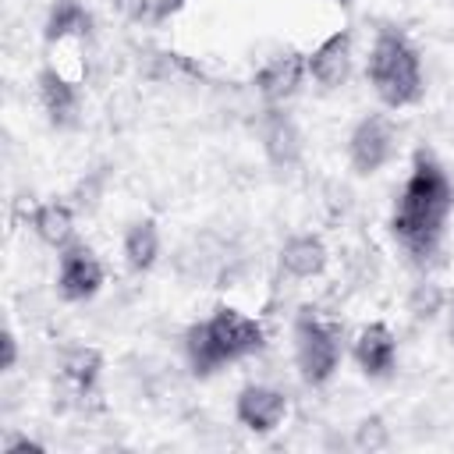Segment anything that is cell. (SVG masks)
Masks as SVG:
<instances>
[{
    "instance_id": "obj_17",
    "label": "cell",
    "mask_w": 454,
    "mask_h": 454,
    "mask_svg": "<svg viewBox=\"0 0 454 454\" xmlns=\"http://www.w3.org/2000/svg\"><path fill=\"white\" fill-rule=\"evenodd\" d=\"M181 344H184V358H188V369H192L199 380H206V376L220 372L223 365H231V358H227L223 344L216 340V333H213L209 319H199V323H192V326L184 330Z\"/></svg>"
},
{
    "instance_id": "obj_27",
    "label": "cell",
    "mask_w": 454,
    "mask_h": 454,
    "mask_svg": "<svg viewBox=\"0 0 454 454\" xmlns=\"http://www.w3.org/2000/svg\"><path fill=\"white\" fill-rule=\"evenodd\" d=\"M330 4H337V7H351L355 0H330Z\"/></svg>"
},
{
    "instance_id": "obj_19",
    "label": "cell",
    "mask_w": 454,
    "mask_h": 454,
    "mask_svg": "<svg viewBox=\"0 0 454 454\" xmlns=\"http://www.w3.org/2000/svg\"><path fill=\"white\" fill-rule=\"evenodd\" d=\"M447 294L450 291H443L436 280H419V284H411V291L404 298V309L415 323H433L436 316L447 312Z\"/></svg>"
},
{
    "instance_id": "obj_16",
    "label": "cell",
    "mask_w": 454,
    "mask_h": 454,
    "mask_svg": "<svg viewBox=\"0 0 454 454\" xmlns=\"http://www.w3.org/2000/svg\"><path fill=\"white\" fill-rule=\"evenodd\" d=\"M60 380L78 397H92L103 380V351L92 344H67L60 351Z\"/></svg>"
},
{
    "instance_id": "obj_22",
    "label": "cell",
    "mask_w": 454,
    "mask_h": 454,
    "mask_svg": "<svg viewBox=\"0 0 454 454\" xmlns=\"http://www.w3.org/2000/svg\"><path fill=\"white\" fill-rule=\"evenodd\" d=\"M43 454L46 450V443H39L35 436H28V433H18V429H11L4 440H0V454Z\"/></svg>"
},
{
    "instance_id": "obj_6",
    "label": "cell",
    "mask_w": 454,
    "mask_h": 454,
    "mask_svg": "<svg viewBox=\"0 0 454 454\" xmlns=\"http://www.w3.org/2000/svg\"><path fill=\"white\" fill-rule=\"evenodd\" d=\"M259 142L273 170H294L301 163V131L280 103H266L259 117Z\"/></svg>"
},
{
    "instance_id": "obj_7",
    "label": "cell",
    "mask_w": 454,
    "mask_h": 454,
    "mask_svg": "<svg viewBox=\"0 0 454 454\" xmlns=\"http://www.w3.org/2000/svg\"><path fill=\"white\" fill-rule=\"evenodd\" d=\"M209 326H213V333H216V340L223 344V351H227L231 362H241V358L255 355V351L266 344L262 323H259L255 316L241 312L238 305H227V301L209 312Z\"/></svg>"
},
{
    "instance_id": "obj_11",
    "label": "cell",
    "mask_w": 454,
    "mask_h": 454,
    "mask_svg": "<svg viewBox=\"0 0 454 454\" xmlns=\"http://www.w3.org/2000/svg\"><path fill=\"white\" fill-rule=\"evenodd\" d=\"M35 92H39V106L46 114V121L57 128V131H67L78 124V110H82V92L78 85L57 71V67H43L35 74Z\"/></svg>"
},
{
    "instance_id": "obj_3",
    "label": "cell",
    "mask_w": 454,
    "mask_h": 454,
    "mask_svg": "<svg viewBox=\"0 0 454 454\" xmlns=\"http://www.w3.org/2000/svg\"><path fill=\"white\" fill-rule=\"evenodd\" d=\"M294 365L305 387H326L340 369V323L323 319L312 309H301L291 326Z\"/></svg>"
},
{
    "instance_id": "obj_5",
    "label": "cell",
    "mask_w": 454,
    "mask_h": 454,
    "mask_svg": "<svg viewBox=\"0 0 454 454\" xmlns=\"http://www.w3.org/2000/svg\"><path fill=\"white\" fill-rule=\"evenodd\" d=\"M106 270L85 241H71L57 252V294L64 301H89L99 294Z\"/></svg>"
},
{
    "instance_id": "obj_21",
    "label": "cell",
    "mask_w": 454,
    "mask_h": 454,
    "mask_svg": "<svg viewBox=\"0 0 454 454\" xmlns=\"http://www.w3.org/2000/svg\"><path fill=\"white\" fill-rule=\"evenodd\" d=\"M103 184H106V174H103V170L85 174V177L74 184V192H71V206H74L78 213H92V209L99 206V199H103Z\"/></svg>"
},
{
    "instance_id": "obj_2",
    "label": "cell",
    "mask_w": 454,
    "mask_h": 454,
    "mask_svg": "<svg viewBox=\"0 0 454 454\" xmlns=\"http://www.w3.org/2000/svg\"><path fill=\"white\" fill-rule=\"evenodd\" d=\"M365 78L376 92V99L387 110H404L415 106L426 96V78H422V57L411 46V39L401 28H380L369 60H365Z\"/></svg>"
},
{
    "instance_id": "obj_10",
    "label": "cell",
    "mask_w": 454,
    "mask_h": 454,
    "mask_svg": "<svg viewBox=\"0 0 454 454\" xmlns=\"http://www.w3.org/2000/svg\"><path fill=\"white\" fill-rule=\"evenodd\" d=\"M351 46H355V32L344 25L337 32H330L312 53H309V78L319 89H340L351 78Z\"/></svg>"
},
{
    "instance_id": "obj_25",
    "label": "cell",
    "mask_w": 454,
    "mask_h": 454,
    "mask_svg": "<svg viewBox=\"0 0 454 454\" xmlns=\"http://www.w3.org/2000/svg\"><path fill=\"white\" fill-rule=\"evenodd\" d=\"M192 0H156V7H153V21H167L170 14H177V11H184Z\"/></svg>"
},
{
    "instance_id": "obj_4",
    "label": "cell",
    "mask_w": 454,
    "mask_h": 454,
    "mask_svg": "<svg viewBox=\"0 0 454 454\" xmlns=\"http://www.w3.org/2000/svg\"><path fill=\"white\" fill-rule=\"evenodd\" d=\"M397 156V128L387 114H365L348 135V167L358 177L380 174Z\"/></svg>"
},
{
    "instance_id": "obj_20",
    "label": "cell",
    "mask_w": 454,
    "mask_h": 454,
    "mask_svg": "<svg viewBox=\"0 0 454 454\" xmlns=\"http://www.w3.org/2000/svg\"><path fill=\"white\" fill-rule=\"evenodd\" d=\"M351 447L362 450V454H376V450H387L390 447V426L383 415H365L355 422L351 429Z\"/></svg>"
},
{
    "instance_id": "obj_8",
    "label": "cell",
    "mask_w": 454,
    "mask_h": 454,
    "mask_svg": "<svg viewBox=\"0 0 454 454\" xmlns=\"http://www.w3.org/2000/svg\"><path fill=\"white\" fill-rule=\"evenodd\" d=\"M234 419H238V426H245L248 433L266 436V433H273L277 426H284V419H287V397H284V390H277V387L248 383V387H241L238 397H234Z\"/></svg>"
},
{
    "instance_id": "obj_13",
    "label": "cell",
    "mask_w": 454,
    "mask_h": 454,
    "mask_svg": "<svg viewBox=\"0 0 454 454\" xmlns=\"http://www.w3.org/2000/svg\"><path fill=\"white\" fill-rule=\"evenodd\" d=\"M280 273L291 277V280H312V277H323L326 273V262H330V252H326V241L319 234H294L280 245Z\"/></svg>"
},
{
    "instance_id": "obj_24",
    "label": "cell",
    "mask_w": 454,
    "mask_h": 454,
    "mask_svg": "<svg viewBox=\"0 0 454 454\" xmlns=\"http://www.w3.org/2000/svg\"><path fill=\"white\" fill-rule=\"evenodd\" d=\"M0 348H4V355H0V369H4V372H14V365H18V333H14L11 326L4 330Z\"/></svg>"
},
{
    "instance_id": "obj_9",
    "label": "cell",
    "mask_w": 454,
    "mask_h": 454,
    "mask_svg": "<svg viewBox=\"0 0 454 454\" xmlns=\"http://www.w3.org/2000/svg\"><path fill=\"white\" fill-rule=\"evenodd\" d=\"M305 78H309V53L287 46V50H280L277 57H270V60L255 71L252 85H255V92H259L266 103H287V99L301 89Z\"/></svg>"
},
{
    "instance_id": "obj_26",
    "label": "cell",
    "mask_w": 454,
    "mask_h": 454,
    "mask_svg": "<svg viewBox=\"0 0 454 454\" xmlns=\"http://www.w3.org/2000/svg\"><path fill=\"white\" fill-rule=\"evenodd\" d=\"M447 333H450V340H454V291L447 294Z\"/></svg>"
},
{
    "instance_id": "obj_1",
    "label": "cell",
    "mask_w": 454,
    "mask_h": 454,
    "mask_svg": "<svg viewBox=\"0 0 454 454\" xmlns=\"http://www.w3.org/2000/svg\"><path fill=\"white\" fill-rule=\"evenodd\" d=\"M454 213V181L429 149H415L411 170L394 199L390 234L411 266H429L440 255L447 220Z\"/></svg>"
},
{
    "instance_id": "obj_18",
    "label": "cell",
    "mask_w": 454,
    "mask_h": 454,
    "mask_svg": "<svg viewBox=\"0 0 454 454\" xmlns=\"http://www.w3.org/2000/svg\"><path fill=\"white\" fill-rule=\"evenodd\" d=\"M160 252H163V238H160V227L153 216H142L135 220L128 231H124V241H121V255H124V266L131 273H149L156 262H160Z\"/></svg>"
},
{
    "instance_id": "obj_14",
    "label": "cell",
    "mask_w": 454,
    "mask_h": 454,
    "mask_svg": "<svg viewBox=\"0 0 454 454\" xmlns=\"http://www.w3.org/2000/svg\"><path fill=\"white\" fill-rule=\"evenodd\" d=\"M74 206H71V199H46V202H35L32 206V213H28V227H32V234L43 241V245H50V248H64V245H71L74 241Z\"/></svg>"
},
{
    "instance_id": "obj_23",
    "label": "cell",
    "mask_w": 454,
    "mask_h": 454,
    "mask_svg": "<svg viewBox=\"0 0 454 454\" xmlns=\"http://www.w3.org/2000/svg\"><path fill=\"white\" fill-rule=\"evenodd\" d=\"M110 7H114L124 21H142V18H153L156 0H110Z\"/></svg>"
},
{
    "instance_id": "obj_15",
    "label": "cell",
    "mask_w": 454,
    "mask_h": 454,
    "mask_svg": "<svg viewBox=\"0 0 454 454\" xmlns=\"http://www.w3.org/2000/svg\"><path fill=\"white\" fill-rule=\"evenodd\" d=\"M92 28H96L92 11L82 0H53L50 11H46V21H43V43L46 46H57L64 39L89 43Z\"/></svg>"
},
{
    "instance_id": "obj_12",
    "label": "cell",
    "mask_w": 454,
    "mask_h": 454,
    "mask_svg": "<svg viewBox=\"0 0 454 454\" xmlns=\"http://www.w3.org/2000/svg\"><path fill=\"white\" fill-rule=\"evenodd\" d=\"M351 358L369 380H387L397 365V337L387 323H365L351 340Z\"/></svg>"
}]
</instances>
